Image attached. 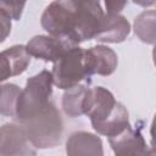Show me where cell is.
I'll return each mask as SVG.
<instances>
[{
    "instance_id": "obj_1",
    "label": "cell",
    "mask_w": 156,
    "mask_h": 156,
    "mask_svg": "<svg viewBox=\"0 0 156 156\" xmlns=\"http://www.w3.org/2000/svg\"><path fill=\"white\" fill-rule=\"evenodd\" d=\"M104 16L99 1H52L45 7L40 23L49 35L78 45L95 39Z\"/></svg>"
},
{
    "instance_id": "obj_2",
    "label": "cell",
    "mask_w": 156,
    "mask_h": 156,
    "mask_svg": "<svg viewBox=\"0 0 156 156\" xmlns=\"http://www.w3.org/2000/svg\"><path fill=\"white\" fill-rule=\"evenodd\" d=\"M20 124L23 127L28 140L34 147L50 149L61 143L63 121L60 111L52 102L37 116Z\"/></svg>"
},
{
    "instance_id": "obj_3",
    "label": "cell",
    "mask_w": 156,
    "mask_h": 156,
    "mask_svg": "<svg viewBox=\"0 0 156 156\" xmlns=\"http://www.w3.org/2000/svg\"><path fill=\"white\" fill-rule=\"evenodd\" d=\"M52 84L51 72L46 69L27 80L16 106V119L20 123L33 118L51 102L50 96L52 94Z\"/></svg>"
},
{
    "instance_id": "obj_4",
    "label": "cell",
    "mask_w": 156,
    "mask_h": 156,
    "mask_svg": "<svg viewBox=\"0 0 156 156\" xmlns=\"http://www.w3.org/2000/svg\"><path fill=\"white\" fill-rule=\"evenodd\" d=\"M52 82L58 89L68 90L87 78H90L85 65V49L80 46L71 48L56 62H54Z\"/></svg>"
},
{
    "instance_id": "obj_5",
    "label": "cell",
    "mask_w": 156,
    "mask_h": 156,
    "mask_svg": "<svg viewBox=\"0 0 156 156\" xmlns=\"http://www.w3.org/2000/svg\"><path fill=\"white\" fill-rule=\"evenodd\" d=\"M117 101L113 94L104 87L89 88L84 101V115L89 117L93 128L105 122L115 111Z\"/></svg>"
},
{
    "instance_id": "obj_6",
    "label": "cell",
    "mask_w": 156,
    "mask_h": 156,
    "mask_svg": "<svg viewBox=\"0 0 156 156\" xmlns=\"http://www.w3.org/2000/svg\"><path fill=\"white\" fill-rule=\"evenodd\" d=\"M21 124L5 123L0 130L1 156H37Z\"/></svg>"
},
{
    "instance_id": "obj_7",
    "label": "cell",
    "mask_w": 156,
    "mask_h": 156,
    "mask_svg": "<svg viewBox=\"0 0 156 156\" xmlns=\"http://www.w3.org/2000/svg\"><path fill=\"white\" fill-rule=\"evenodd\" d=\"M73 46L78 45H73L65 39L52 35H35L27 43L26 49L30 56L41 58L46 62H56Z\"/></svg>"
},
{
    "instance_id": "obj_8",
    "label": "cell",
    "mask_w": 156,
    "mask_h": 156,
    "mask_svg": "<svg viewBox=\"0 0 156 156\" xmlns=\"http://www.w3.org/2000/svg\"><path fill=\"white\" fill-rule=\"evenodd\" d=\"M108 143L116 156H146L149 150L140 130L132 127L108 138Z\"/></svg>"
},
{
    "instance_id": "obj_9",
    "label": "cell",
    "mask_w": 156,
    "mask_h": 156,
    "mask_svg": "<svg viewBox=\"0 0 156 156\" xmlns=\"http://www.w3.org/2000/svg\"><path fill=\"white\" fill-rule=\"evenodd\" d=\"M85 65L89 76H110L118 65L117 54L106 45H96L85 49Z\"/></svg>"
},
{
    "instance_id": "obj_10",
    "label": "cell",
    "mask_w": 156,
    "mask_h": 156,
    "mask_svg": "<svg viewBox=\"0 0 156 156\" xmlns=\"http://www.w3.org/2000/svg\"><path fill=\"white\" fill-rule=\"evenodd\" d=\"M67 156H104L102 140L89 132H74L66 141Z\"/></svg>"
},
{
    "instance_id": "obj_11",
    "label": "cell",
    "mask_w": 156,
    "mask_h": 156,
    "mask_svg": "<svg viewBox=\"0 0 156 156\" xmlns=\"http://www.w3.org/2000/svg\"><path fill=\"white\" fill-rule=\"evenodd\" d=\"M130 32V24L128 20L121 15H110L105 13L99 33L95 37V40L101 43H122L127 39Z\"/></svg>"
},
{
    "instance_id": "obj_12",
    "label": "cell",
    "mask_w": 156,
    "mask_h": 156,
    "mask_svg": "<svg viewBox=\"0 0 156 156\" xmlns=\"http://www.w3.org/2000/svg\"><path fill=\"white\" fill-rule=\"evenodd\" d=\"M30 63V55L24 45H13L1 51V80L23 73Z\"/></svg>"
},
{
    "instance_id": "obj_13",
    "label": "cell",
    "mask_w": 156,
    "mask_h": 156,
    "mask_svg": "<svg viewBox=\"0 0 156 156\" xmlns=\"http://www.w3.org/2000/svg\"><path fill=\"white\" fill-rule=\"evenodd\" d=\"M130 127L132 126L129 123L127 108L121 102H117L116 108L112 112V115L105 122H102L101 124L95 127L94 129L99 134H102V135L111 138V136H115V135L122 133L123 130H126Z\"/></svg>"
},
{
    "instance_id": "obj_14",
    "label": "cell",
    "mask_w": 156,
    "mask_h": 156,
    "mask_svg": "<svg viewBox=\"0 0 156 156\" xmlns=\"http://www.w3.org/2000/svg\"><path fill=\"white\" fill-rule=\"evenodd\" d=\"M89 87L79 84L65 91L62 95V110L68 117H79L84 115V101Z\"/></svg>"
},
{
    "instance_id": "obj_15",
    "label": "cell",
    "mask_w": 156,
    "mask_h": 156,
    "mask_svg": "<svg viewBox=\"0 0 156 156\" xmlns=\"http://www.w3.org/2000/svg\"><path fill=\"white\" fill-rule=\"evenodd\" d=\"M134 33L145 44H156V10H145L134 20Z\"/></svg>"
},
{
    "instance_id": "obj_16",
    "label": "cell",
    "mask_w": 156,
    "mask_h": 156,
    "mask_svg": "<svg viewBox=\"0 0 156 156\" xmlns=\"http://www.w3.org/2000/svg\"><path fill=\"white\" fill-rule=\"evenodd\" d=\"M21 89L16 84H2L1 85V99H0V112L4 116L16 118V106L21 95Z\"/></svg>"
},
{
    "instance_id": "obj_17",
    "label": "cell",
    "mask_w": 156,
    "mask_h": 156,
    "mask_svg": "<svg viewBox=\"0 0 156 156\" xmlns=\"http://www.w3.org/2000/svg\"><path fill=\"white\" fill-rule=\"evenodd\" d=\"M24 5H26L24 2H18V1H1L0 2V10L4 11L11 18L20 20Z\"/></svg>"
},
{
    "instance_id": "obj_18",
    "label": "cell",
    "mask_w": 156,
    "mask_h": 156,
    "mask_svg": "<svg viewBox=\"0 0 156 156\" xmlns=\"http://www.w3.org/2000/svg\"><path fill=\"white\" fill-rule=\"evenodd\" d=\"M0 21H1V41H4L11 30V17L0 10Z\"/></svg>"
},
{
    "instance_id": "obj_19",
    "label": "cell",
    "mask_w": 156,
    "mask_h": 156,
    "mask_svg": "<svg viewBox=\"0 0 156 156\" xmlns=\"http://www.w3.org/2000/svg\"><path fill=\"white\" fill-rule=\"evenodd\" d=\"M127 5L126 1H106L105 2V6H106V13H110V15H117L119 13V11Z\"/></svg>"
},
{
    "instance_id": "obj_20",
    "label": "cell",
    "mask_w": 156,
    "mask_h": 156,
    "mask_svg": "<svg viewBox=\"0 0 156 156\" xmlns=\"http://www.w3.org/2000/svg\"><path fill=\"white\" fill-rule=\"evenodd\" d=\"M150 135H151V146H156V115L154 116V119L151 123Z\"/></svg>"
},
{
    "instance_id": "obj_21",
    "label": "cell",
    "mask_w": 156,
    "mask_h": 156,
    "mask_svg": "<svg viewBox=\"0 0 156 156\" xmlns=\"http://www.w3.org/2000/svg\"><path fill=\"white\" fill-rule=\"evenodd\" d=\"M146 156H156V146H151V147H149Z\"/></svg>"
},
{
    "instance_id": "obj_22",
    "label": "cell",
    "mask_w": 156,
    "mask_h": 156,
    "mask_svg": "<svg viewBox=\"0 0 156 156\" xmlns=\"http://www.w3.org/2000/svg\"><path fill=\"white\" fill-rule=\"evenodd\" d=\"M152 58H154V63L156 66V44L154 46V50H152Z\"/></svg>"
}]
</instances>
